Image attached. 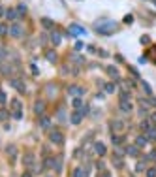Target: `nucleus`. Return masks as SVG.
I'll list each match as a JSON object with an SVG mask.
<instances>
[{"label": "nucleus", "mask_w": 156, "mask_h": 177, "mask_svg": "<svg viewBox=\"0 0 156 177\" xmlns=\"http://www.w3.org/2000/svg\"><path fill=\"white\" fill-rule=\"evenodd\" d=\"M13 119L21 121V119H23V109H19V111H13Z\"/></svg>", "instance_id": "nucleus-28"}, {"label": "nucleus", "mask_w": 156, "mask_h": 177, "mask_svg": "<svg viewBox=\"0 0 156 177\" xmlns=\"http://www.w3.org/2000/svg\"><path fill=\"white\" fill-rule=\"evenodd\" d=\"M42 25L45 26V29H53V26H55L53 21H49V19H42Z\"/></svg>", "instance_id": "nucleus-21"}, {"label": "nucleus", "mask_w": 156, "mask_h": 177, "mask_svg": "<svg viewBox=\"0 0 156 177\" xmlns=\"http://www.w3.org/2000/svg\"><path fill=\"white\" fill-rule=\"evenodd\" d=\"M126 153L130 156H137V145H130V147L126 149Z\"/></svg>", "instance_id": "nucleus-15"}, {"label": "nucleus", "mask_w": 156, "mask_h": 177, "mask_svg": "<svg viewBox=\"0 0 156 177\" xmlns=\"http://www.w3.org/2000/svg\"><path fill=\"white\" fill-rule=\"evenodd\" d=\"M107 74H109L113 79H119V72H117V68H115V66H107Z\"/></svg>", "instance_id": "nucleus-12"}, {"label": "nucleus", "mask_w": 156, "mask_h": 177, "mask_svg": "<svg viewBox=\"0 0 156 177\" xmlns=\"http://www.w3.org/2000/svg\"><path fill=\"white\" fill-rule=\"evenodd\" d=\"M47 60L49 62H57V53L55 51H47Z\"/></svg>", "instance_id": "nucleus-17"}, {"label": "nucleus", "mask_w": 156, "mask_h": 177, "mask_svg": "<svg viewBox=\"0 0 156 177\" xmlns=\"http://www.w3.org/2000/svg\"><path fill=\"white\" fill-rule=\"evenodd\" d=\"M8 34V26L6 25H0V36H6Z\"/></svg>", "instance_id": "nucleus-32"}, {"label": "nucleus", "mask_w": 156, "mask_h": 177, "mask_svg": "<svg viewBox=\"0 0 156 177\" xmlns=\"http://www.w3.org/2000/svg\"><path fill=\"white\" fill-rule=\"evenodd\" d=\"M147 177H156V168H149L147 170Z\"/></svg>", "instance_id": "nucleus-30"}, {"label": "nucleus", "mask_w": 156, "mask_h": 177, "mask_svg": "<svg viewBox=\"0 0 156 177\" xmlns=\"http://www.w3.org/2000/svg\"><path fill=\"white\" fill-rule=\"evenodd\" d=\"M149 104H150V106H156V98H153V100H150Z\"/></svg>", "instance_id": "nucleus-38"}, {"label": "nucleus", "mask_w": 156, "mask_h": 177, "mask_svg": "<svg viewBox=\"0 0 156 177\" xmlns=\"http://www.w3.org/2000/svg\"><path fill=\"white\" fill-rule=\"evenodd\" d=\"M153 128H154V126H153V123H150L149 119H143V121H141V130L145 132V134H147V132H150Z\"/></svg>", "instance_id": "nucleus-6"}, {"label": "nucleus", "mask_w": 156, "mask_h": 177, "mask_svg": "<svg viewBox=\"0 0 156 177\" xmlns=\"http://www.w3.org/2000/svg\"><path fill=\"white\" fill-rule=\"evenodd\" d=\"M121 109H122V111H130V109H132V106H130L128 102H121Z\"/></svg>", "instance_id": "nucleus-25"}, {"label": "nucleus", "mask_w": 156, "mask_h": 177, "mask_svg": "<svg viewBox=\"0 0 156 177\" xmlns=\"http://www.w3.org/2000/svg\"><path fill=\"white\" fill-rule=\"evenodd\" d=\"M122 128H124V124H122L121 121H113V123H111V130L113 132H121Z\"/></svg>", "instance_id": "nucleus-10"}, {"label": "nucleus", "mask_w": 156, "mask_h": 177, "mask_svg": "<svg viewBox=\"0 0 156 177\" xmlns=\"http://www.w3.org/2000/svg\"><path fill=\"white\" fill-rule=\"evenodd\" d=\"M40 123H42L43 128H47V126H49V117H42V121H40Z\"/></svg>", "instance_id": "nucleus-31"}, {"label": "nucleus", "mask_w": 156, "mask_h": 177, "mask_svg": "<svg viewBox=\"0 0 156 177\" xmlns=\"http://www.w3.org/2000/svg\"><path fill=\"white\" fill-rule=\"evenodd\" d=\"M6 17L10 19V21H13L15 17H17V10H8V13H6Z\"/></svg>", "instance_id": "nucleus-18"}, {"label": "nucleus", "mask_w": 156, "mask_h": 177, "mask_svg": "<svg viewBox=\"0 0 156 177\" xmlns=\"http://www.w3.org/2000/svg\"><path fill=\"white\" fill-rule=\"evenodd\" d=\"M115 30H117V23H113V21H105V23H98L96 25V32H100V34H111Z\"/></svg>", "instance_id": "nucleus-1"}, {"label": "nucleus", "mask_w": 156, "mask_h": 177, "mask_svg": "<svg viewBox=\"0 0 156 177\" xmlns=\"http://www.w3.org/2000/svg\"><path fill=\"white\" fill-rule=\"evenodd\" d=\"M143 170H145V164H143V162H139L137 166H135V171H143Z\"/></svg>", "instance_id": "nucleus-33"}, {"label": "nucleus", "mask_w": 156, "mask_h": 177, "mask_svg": "<svg viewBox=\"0 0 156 177\" xmlns=\"http://www.w3.org/2000/svg\"><path fill=\"white\" fill-rule=\"evenodd\" d=\"M8 155H10V156H13V155H15V147H13V145L8 147Z\"/></svg>", "instance_id": "nucleus-34"}, {"label": "nucleus", "mask_w": 156, "mask_h": 177, "mask_svg": "<svg viewBox=\"0 0 156 177\" xmlns=\"http://www.w3.org/2000/svg\"><path fill=\"white\" fill-rule=\"evenodd\" d=\"M11 107H13V111H19V109H21V104H19V100H13V102H11Z\"/></svg>", "instance_id": "nucleus-27"}, {"label": "nucleus", "mask_w": 156, "mask_h": 177, "mask_svg": "<svg viewBox=\"0 0 156 177\" xmlns=\"http://www.w3.org/2000/svg\"><path fill=\"white\" fill-rule=\"evenodd\" d=\"M73 177H87V170H85V168H75Z\"/></svg>", "instance_id": "nucleus-13"}, {"label": "nucleus", "mask_w": 156, "mask_h": 177, "mask_svg": "<svg viewBox=\"0 0 156 177\" xmlns=\"http://www.w3.org/2000/svg\"><path fill=\"white\" fill-rule=\"evenodd\" d=\"M4 13H6V11H4V8H0V15H4Z\"/></svg>", "instance_id": "nucleus-39"}, {"label": "nucleus", "mask_w": 156, "mask_h": 177, "mask_svg": "<svg viewBox=\"0 0 156 177\" xmlns=\"http://www.w3.org/2000/svg\"><path fill=\"white\" fill-rule=\"evenodd\" d=\"M11 85L17 88V91H25V85H23V81H19V79H11Z\"/></svg>", "instance_id": "nucleus-14"}, {"label": "nucleus", "mask_w": 156, "mask_h": 177, "mask_svg": "<svg viewBox=\"0 0 156 177\" xmlns=\"http://www.w3.org/2000/svg\"><path fill=\"white\" fill-rule=\"evenodd\" d=\"M83 115H85V111H83V109H77L73 115H71V123H73V124H79V123L83 121Z\"/></svg>", "instance_id": "nucleus-3"}, {"label": "nucleus", "mask_w": 156, "mask_h": 177, "mask_svg": "<svg viewBox=\"0 0 156 177\" xmlns=\"http://www.w3.org/2000/svg\"><path fill=\"white\" fill-rule=\"evenodd\" d=\"M70 32L71 34H85V29H81L79 25H70Z\"/></svg>", "instance_id": "nucleus-11"}, {"label": "nucleus", "mask_w": 156, "mask_h": 177, "mask_svg": "<svg viewBox=\"0 0 156 177\" xmlns=\"http://www.w3.org/2000/svg\"><path fill=\"white\" fill-rule=\"evenodd\" d=\"M51 40H53V43H55V45H60V40H62V36L58 34L57 30H53V32H51Z\"/></svg>", "instance_id": "nucleus-9"}, {"label": "nucleus", "mask_w": 156, "mask_h": 177, "mask_svg": "<svg viewBox=\"0 0 156 177\" xmlns=\"http://www.w3.org/2000/svg\"><path fill=\"white\" fill-rule=\"evenodd\" d=\"M147 139H156V128H153L150 132H147Z\"/></svg>", "instance_id": "nucleus-23"}, {"label": "nucleus", "mask_w": 156, "mask_h": 177, "mask_svg": "<svg viewBox=\"0 0 156 177\" xmlns=\"http://www.w3.org/2000/svg\"><path fill=\"white\" fill-rule=\"evenodd\" d=\"M43 109H45V102H43V100H38L36 106H34V113L36 115H43Z\"/></svg>", "instance_id": "nucleus-4"}, {"label": "nucleus", "mask_w": 156, "mask_h": 177, "mask_svg": "<svg viewBox=\"0 0 156 177\" xmlns=\"http://www.w3.org/2000/svg\"><path fill=\"white\" fill-rule=\"evenodd\" d=\"M94 151L98 153L100 156H103V155H105V145H103V143H100V141L94 143Z\"/></svg>", "instance_id": "nucleus-8"}, {"label": "nucleus", "mask_w": 156, "mask_h": 177, "mask_svg": "<svg viewBox=\"0 0 156 177\" xmlns=\"http://www.w3.org/2000/svg\"><path fill=\"white\" fill-rule=\"evenodd\" d=\"M141 87H143V91H145L147 94H153V88H150V85L147 81H141Z\"/></svg>", "instance_id": "nucleus-19"}, {"label": "nucleus", "mask_w": 156, "mask_h": 177, "mask_svg": "<svg viewBox=\"0 0 156 177\" xmlns=\"http://www.w3.org/2000/svg\"><path fill=\"white\" fill-rule=\"evenodd\" d=\"M21 177H32V175L30 174H25V175H21Z\"/></svg>", "instance_id": "nucleus-40"}, {"label": "nucleus", "mask_w": 156, "mask_h": 177, "mask_svg": "<svg viewBox=\"0 0 156 177\" xmlns=\"http://www.w3.org/2000/svg\"><path fill=\"white\" fill-rule=\"evenodd\" d=\"M135 145H137V147H145V145H147V136H145V138H141V136H139V138L135 139Z\"/></svg>", "instance_id": "nucleus-16"}, {"label": "nucleus", "mask_w": 156, "mask_h": 177, "mask_svg": "<svg viewBox=\"0 0 156 177\" xmlns=\"http://www.w3.org/2000/svg\"><path fill=\"white\" fill-rule=\"evenodd\" d=\"M105 92H109V94H111V92H115V83H107V85H105Z\"/></svg>", "instance_id": "nucleus-24"}, {"label": "nucleus", "mask_w": 156, "mask_h": 177, "mask_svg": "<svg viewBox=\"0 0 156 177\" xmlns=\"http://www.w3.org/2000/svg\"><path fill=\"white\" fill-rule=\"evenodd\" d=\"M68 92H70V94H73V96H83L85 88H81V87H77V85H71L70 88H68Z\"/></svg>", "instance_id": "nucleus-5"}, {"label": "nucleus", "mask_w": 156, "mask_h": 177, "mask_svg": "<svg viewBox=\"0 0 156 177\" xmlns=\"http://www.w3.org/2000/svg\"><path fill=\"white\" fill-rule=\"evenodd\" d=\"M149 121H150L153 124H156V113H150V115H149Z\"/></svg>", "instance_id": "nucleus-36"}, {"label": "nucleus", "mask_w": 156, "mask_h": 177, "mask_svg": "<svg viewBox=\"0 0 156 177\" xmlns=\"http://www.w3.org/2000/svg\"><path fill=\"white\" fill-rule=\"evenodd\" d=\"M17 13H21V15L26 13V6H25V4H19V6H17Z\"/></svg>", "instance_id": "nucleus-22"}, {"label": "nucleus", "mask_w": 156, "mask_h": 177, "mask_svg": "<svg viewBox=\"0 0 156 177\" xmlns=\"http://www.w3.org/2000/svg\"><path fill=\"white\" fill-rule=\"evenodd\" d=\"M49 139H51V143H57V145H62L64 143V136H62V132H58V130H51Z\"/></svg>", "instance_id": "nucleus-2"}, {"label": "nucleus", "mask_w": 156, "mask_h": 177, "mask_svg": "<svg viewBox=\"0 0 156 177\" xmlns=\"http://www.w3.org/2000/svg\"><path fill=\"white\" fill-rule=\"evenodd\" d=\"M6 119H8V113L4 109H0V121H6Z\"/></svg>", "instance_id": "nucleus-35"}, {"label": "nucleus", "mask_w": 156, "mask_h": 177, "mask_svg": "<svg viewBox=\"0 0 156 177\" xmlns=\"http://www.w3.org/2000/svg\"><path fill=\"white\" fill-rule=\"evenodd\" d=\"M6 100H8L6 92H4V91H0V104H2V106H4V104H6Z\"/></svg>", "instance_id": "nucleus-29"}, {"label": "nucleus", "mask_w": 156, "mask_h": 177, "mask_svg": "<svg viewBox=\"0 0 156 177\" xmlns=\"http://www.w3.org/2000/svg\"><path fill=\"white\" fill-rule=\"evenodd\" d=\"M75 49H83V42H77V43H75Z\"/></svg>", "instance_id": "nucleus-37"}, {"label": "nucleus", "mask_w": 156, "mask_h": 177, "mask_svg": "<svg viewBox=\"0 0 156 177\" xmlns=\"http://www.w3.org/2000/svg\"><path fill=\"white\" fill-rule=\"evenodd\" d=\"M139 42H141V45H149V43H150V38H149V36H141V40H139Z\"/></svg>", "instance_id": "nucleus-26"}, {"label": "nucleus", "mask_w": 156, "mask_h": 177, "mask_svg": "<svg viewBox=\"0 0 156 177\" xmlns=\"http://www.w3.org/2000/svg\"><path fill=\"white\" fill-rule=\"evenodd\" d=\"M10 34H11V36H15V38H19V36L23 34V29H21V25H11V29H10Z\"/></svg>", "instance_id": "nucleus-7"}, {"label": "nucleus", "mask_w": 156, "mask_h": 177, "mask_svg": "<svg viewBox=\"0 0 156 177\" xmlns=\"http://www.w3.org/2000/svg\"><path fill=\"white\" fill-rule=\"evenodd\" d=\"M73 107H75V109H81V107H83V100L79 98V96H77V98H73Z\"/></svg>", "instance_id": "nucleus-20"}]
</instances>
